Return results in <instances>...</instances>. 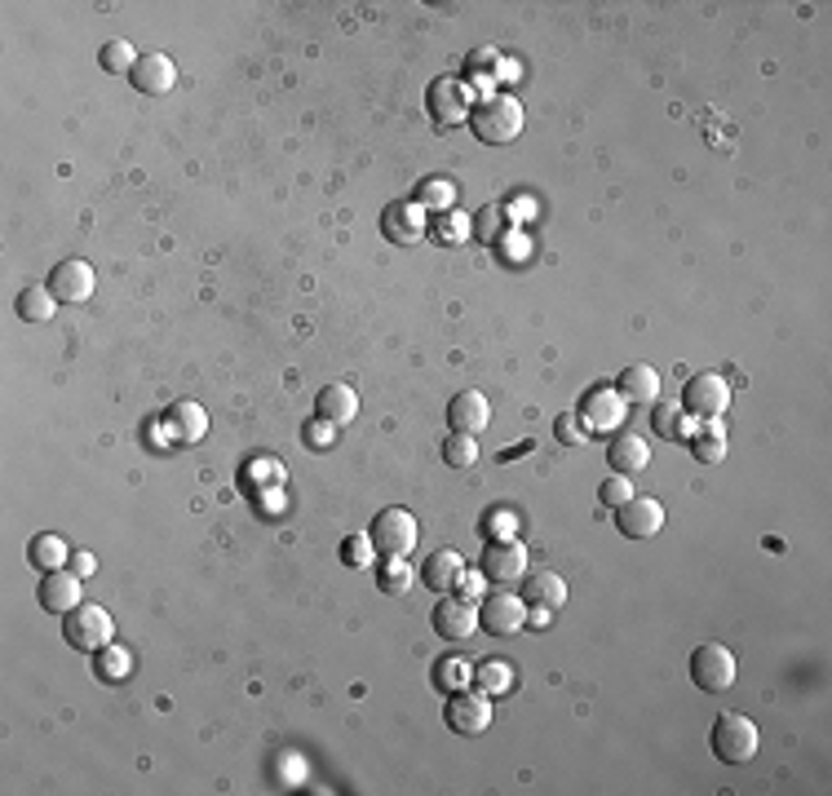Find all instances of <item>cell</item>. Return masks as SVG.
Here are the masks:
<instances>
[{
  "label": "cell",
  "instance_id": "cell-1",
  "mask_svg": "<svg viewBox=\"0 0 832 796\" xmlns=\"http://www.w3.org/2000/svg\"><path fill=\"white\" fill-rule=\"evenodd\" d=\"M474 138L488 142V147H510L523 134V102L510 93H488L479 106H469V120Z\"/></svg>",
  "mask_w": 832,
  "mask_h": 796
},
{
  "label": "cell",
  "instance_id": "cell-2",
  "mask_svg": "<svg viewBox=\"0 0 832 796\" xmlns=\"http://www.w3.org/2000/svg\"><path fill=\"white\" fill-rule=\"evenodd\" d=\"M757 743H762V735H757L753 717H744V713H722L708 730V748L722 765H749L757 757Z\"/></svg>",
  "mask_w": 832,
  "mask_h": 796
},
{
  "label": "cell",
  "instance_id": "cell-3",
  "mask_svg": "<svg viewBox=\"0 0 832 796\" xmlns=\"http://www.w3.org/2000/svg\"><path fill=\"white\" fill-rule=\"evenodd\" d=\"M736 650L722 646V642H704L691 650V681L708 695H722L736 687Z\"/></svg>",
  "mask_w": 832,
  "mask_h": 796
},
{
  "label": "cell",
  "instance_id": "cell-4",
  "mask_svg": "<svg viewBox=\"0 0 832 796\" xmlns=\"http://www.w3.org/2000/svg\"><path fill=\"white\" fill-rule=\"evenodd\" d=\"M62 637H67L71 650H80V655H98L102 646H111V637H115V620H111L102 607H76V611L62 615Z\"/></svg>",
  "mask_w": 832,
  "mask_h": 796
},
{
  "label": "cell",
  "instance_id": "cell-5",
  "mask_svg": "<svg viewBox=\"0 0 832 796\" xmlns=\"http://www.w3.org/2000/svg\"><path fill=\"white\" fill-rule=\"evenodd\" d=\"M727 407H731V385H727V377L699 372V377L686 381V390H682V412H686V416H695V420H722Z\"/></svg>",
  "mask_w": 832,
  "mask_h": 796
},
{
  "label": "cell",
  "instance_id": "cell-6",
  "mask_svg": "<svg viewBox=\"0 0 832 796\" xmlns=\"http://www.w3.org/2000/svg\"><path fill=\"white\" fill-rule=\"evenodd\" d=\"M575 416H580L584 434H616V429L625 425V416H629V403L620 399L616 385H599V390H589V394L580 399Z\"/></svg>",
  "mask_w": 832,
  "mask_h": 796
},
{
  "label": "cell",
  "instance_id": "cell-7",
  "mask_svg": "<svg viewBox=\"0 0 832 796\" xmlns=\"http://www.w3.org/2000/svg\"><path fill=\"white\" fill-rule=\"evenodd\" d=\"M425 111L438 129H452L460 120H469V84L460 76H438L425 89Z\"/></svg>",
  "mask_w": 832,
  "mask_h": 796
},
{
  "label": "cell",
  "instance_id": "cell-8",
  "mask_svg": "<svg viewBox=\"0 0 832 796\" xmlns=\"http://www.w3.org/2000/svg\"><path fill=\"white\" fill-rule=\"evenodd\" d=\"M368 540L381 557H408L417 549V518L408 509H381L368 527Z\"/></svg>",
  "mask_w": 832,
  "mask_h": 796
},
{
  "label": "cell",
  "instance_id": "cell-9",
  "mask_svg": "<svg viewBox=\"0 0 832 796\" xmlns=\"http://www.w3.org/2000/svg\"><path fill=\"white\" fill-rule=\"evenodd\" d=\"M430 624H434V633H438L443 642H469L474 633H479V607L465 602V598H456V593H447V598H438V607L430 611Z\"/></svg>",
  "mask_w": 832,
  "mask_h": 796
},
{
  "label": "cell",
  "instance_id": "cell-10",
  "mask_svg": "<svg viewBox=\"0 0 832 796\" xmlns=\"http://www.w3.org/2000/svg\"><path fill=\"white\" fill-rule=\"evenodd\" d=\"M612 514H616V531L629 535V540H651V535L664 531V505L651 500V496H629Z\"/></svg>",
  "mask_w": 832,
  "mask_h": 796
},
{
  "label": "cell",
  "instance_id": "cell-11",
  "mask_svg": "<svg viewBox=\"0 0 832 796\" xmlns=\"http://www.w3.org/2000/svg\"><path fill=\"white\" fill-rule=\"evenodd\" d=\"M447 726L456 730V735H483L488 726H492V695H483V691H456V695H447Z\"/></svg>",
  "mask_w": 832,
  "mask_h": 796
},
{
  "label": "cell",
  "instance_id": "cell-12",
  "mask_svg": "<svg viewBox=\"0 0 832 796\" xmlns=\"http://www.w3.org/2000/svg\"><path fill=\"white\" fill-rule=\"evenodd\" d=\"M527 624V602L518 593H492L479 602V628H488L492 637H514Z\"/></svg>",
  "mask_w": 832,
  "mask_h": 796
},
{
  "label": "cell",
  "instance_id": "cell-13",
  "mask_svg": "<svg viewBox=\"0 0 832 796\" xmlns=\"http://www.w3.org/2000/svg\"><path fill=\"white\" fill-rule=\"evenodd\" d=\"M483 576L492 585H518L527 576V544H518V540H492L483 549Z\"/></svg>",
  "mask_w": 832,
  "mask_h": 796
},
{
  "label": "cell",
  "instance_id": "cell-14",
  "mask_svg": "<svg viewBox=\"0 0 832 796\" xmlns=\"http://www.w3.org/2000/svg\"><path fill=\"white\" fill-rule=\"evenodd\" d=\"M93 266L89 262H80V257H67V262H58L54 270H49V279H45V288L58 297V301H67V305H80V301H89L93 297Z\"/></svg>",
  "mask_w": 832,
  "mask_h": 796
},
{
  "label": "cell",
  "instance_id": "cell-15",
  "mask_svg": "<svg viewBox=\"0 0 832 796\" xmlns=\"http://www.w3.org/2000/svg\"><path fill=\"white\" fill-rule=\"evenodd\" d=\"M381 231H386L390 244H417V240H425V231H430L425 208H421L417 199H399V204H390V208L381 212Z\"/></svg>",
  "mask_w": 832,
  "mask_h": 796
},
{
  "label": "cell",
  "instance_id": "cell-16",
  "mask_svg": "<svg viewBox=\"0 0 832 796\" xmlns=\"http://www.w3.org/2000/svg\"><path fill=\"white\" fill-rule=\"evenodd\" d=\"M469 572L465 566V557L456 553V549H434L425 562H421V585L430 589V593H438V598H447V593H456V585H460V576Z\"/></svg>",
  "mask_w": 832,
  "mask_h": 796
},
{
  "label": "cell",
  "instance_id": "cell-17",
  "mask_svg": "<svg viewBox=\"0 0 832 796\" xmlns=\"http://www.w3.org/2000/svg\"><path fill=\"white\" fill-rule=\"evenodd\" d=\"M492 425V403H488V394H479V390H465V394H456L452 403H447V429L452 434H483Z\"/></svg>",
  "mask_w": 832,
  "mask_h": 796
},
{
  "label": "cell",
  "instance_id": "cell-18",
  "mask_svg": "<svg viewBox=\"0 0 832 796\" xmlns=\"http://www.w3.org/2000/svg\"><path fill=\"white\" fill-rule=\"evenodd\" d=\"M36 602H41V611H49V615H67V611H76L80 607V576L76 572H45L41 576V585H36Z\"/></svg>",
  "mask_w": 832,
  "mask_h": 796
},
{
  "label": "cell",
  "instance_id": "cell-19",
  "mask_svg": "<svg viewBox=\"0 0 832 796\" xmlns=\"http://www.w3.org/2000/svg\"><path fill=\"white\" fill-rule=\"evenodd\" d=\"M647 465H651V442L642 434H612V442H607V470L634 478Z\"/></svg>",
  "mask_w": 832,
  "mask_h": 796
},
{
  "label": "cell",
  "instance_id": "cell-20",
  "mask_svg": "<svg viewBox=\"0 0 832 796\" xmlns=\"http://www.w3.org/2000/svg\"><path fill=\"white\" fill-rule=\"evenodd\" d=\"M129 80H134L138 93L160 97V93H169L178 84V67H173L169 54H138V67L129 71Z\"/></svg>",
  "mask_w": 832,
  "mask_h": 796
},
{
  "label": "cell",
  "instance_id": "cell-21",
  "mask_svg": "<svg viewBox=\"0 0 832 796\" xmlns=\"http://www.w3.org/2000/svg\"><path fill=\"white\" fill-rule=\"evenodd\" d=\"M315 412H319V420H328V425H350L354 416H360V394H354L350 385H323L319 394H315Z\"/></svg>",
  "mask_w": 832,
  "mask_h": 796
},
{
  "label": "cell",
  "instance_id": "cell-22",
  "mask_svg": "<svg viewBox=\"0 0 832 796\" xmlns=\"http://www.w3.org/2000/svg\"><path fill=\"white\" fill-rule=\"evenodd\" d=\"M523 602L536 611H562L567 607V580L558 572H536L523 580Z\"/></svg>",
  "mask_w": 832,
  "mask_h": 796
},
{
  "label": "cell",
  "instance_id": "cell-23",
  "mask_svg": "<svg viewBox=\"0 0 832 796\" xmlns=\"http://www.w3.org/2000/svg\"><path fill=\"white\" fill-rule=\"evenodd\" d=\"M164 429H169L178 442H200V438L208 434V412H204L200 403L182 399V403H173V407L164 412Z\"/></svg>",
  "mask_w": 832,
  "mask_h": 796
},
{
  "label": "cell",
  "instance_id": "cell-24",
  "mask_svg": "<svg viewBox=\"0 0 832 796\" xmlns=\"http://www.w3.org/2000/svg\"><path fill=\"white\" fill-rule=\"evenodd\" d=\"M616 390H620L625 403H656L660 399V372L651 364H629L616 377Z\"/></svg>",
  "mask_w": 832,
  "mask_h": 796
},
{
  "label": "cell",
  "instance_id": "cell-25",
  "mask_svg": "<svg viewBox=\"0 0 832 796\" xmlns=\"http://www.w3.org/2000/svg\"><path fill=\"white\" fill-rule=\"evenodd\" d=\"M691 438V457L699 465H722L727 461V429L722 420H704L699 434H686Z\"/></svg>",
  "mask_w": 832,
  "mask_h": 796
},
{
  "label": "cell",
  "instance_id": "cell-26",
  "mask_svg": "<svg viewBox=\"0 0 832 796\" xmlns=\"http://www.w3.org/2000/svg\"><path fill=\"white\" fill-rule=\"evenodd\" d=\"M67 557H71V549H67V540L54 535V531H45V535H36V540L27 544V562L36 566L41 576H45V572H62Z\"/></svg>",
  "mask_w": 832,
  "mask_h": 796
},
{
  "label": "cell",
  "instance_id": "cell-27",
  "mask_svg": "<svg viewBox=\"0 0 832 796\" xmlns=\"http://www.w3.org/2000/svg\"><path fill=\"white\" fill-rule=\"evenodd\" d=\"M14 310H19L23 323H49L54 310H58V297L49 288H23L19 301H14Z\"/></svg>",
  "mask_w": 832,
  "mask_h": 796
},
{
  "label": "cell",
  "instance_id": "cell-28",
  "mask_svg": "<svg viewBox=\"0 0 832 796\" xmlns=\"http://www.w3.org/2000/svg\"><path fill=\"white\" fill-rule=\"evenodd\" d=\"M469 681H474V668H469L465 659H452V655H443V659L434 664V687H438L443 695L469 691Z\"/></svg>",
  "mask_w": 832,
  "mask_h": 796
},
{
  "label": "cell",
  "instance_id": "cell-29",
  "mask_svg": "<svg viewBox=\"0 0 832 796\" xmlns=\"http://www.w3.org/2000/svg\"><path fill=\"white\" fill-rule=\"evenodd\" d=\"M129 668H134V655H129L125 646H102V650L93 655V672H98V681H125Z\"/></svg>",
  "mask_w": 832,
  "mask_h": 796
},
{
  "label": "cell",
  "instance_id": "cell-30",
  "mask_svg": "<svg viewBox=\"0 0 832 796\" xmlns=\"http://www.w3.org/2000/svg\"><path fill=\"white\" fill-rule=\"evenodd\" d=\"M474 687H479L483 695H505V691L514 687V668H510V664H501V659L479 664V668H474Z\"/></svg>",
  "mask_w": 832,
  "mask_h": 796
},
{
  "label": "cell",
  "instance_id": "cell-31",
  "mask_svg": "<svg viewBox=\"0 0 832 796\" xmlns=\"http://www.w3.org/2000/svg\"><path fill=\"white\" fill-rule=\"evenodd\" d=\"M417 204H421V208L452 212V208H456V182H447V177H425V182L417 186Z\"/></svg>",
  "mask_w": 832,
  "mask_h": 796
},
{
  "label": "cell",
  "instance_id": "cell-32",
  "mask_svg": "<svg viewBox=\"0 0 832 796\" xmlns=\"http://www.w3.org/2000/svg\"><path fill=\"white\" fill-rule=\"evenodd\" d=\"M98 62H102V71H106V76H129V71L138 67V54H134V45H129V41H106Z\"/></svg>",
  "mask_w": 832,
  "mask_h": 796
},
{
  "label": "cell",
  "instance_id": "cell-33",
  "mask_svg": "<svg viewBox=\"0 0 832 796\" xmlns=\"http://www.w3.org/2000/svg\"><path fill=\"white\" fill-rule=\"evenodd\" d=\"M412 580H417V572H412L403 557H386V562H381V576H377L381 593H395V598H399V593L412 589Z\"/></svg>",
  "mask_w": 832,
  "mask_h": 796
},
{
  "label": "cell",
  "instance_id": "cell-34",
  "mask_svg": "<svg viewBox=\"0 0 832 796\" xmlns=\"http://www.w3.org/2000/svg\"><path fill=\"white\" fill-rule=\"evenodd\" d=\"M443 461L452 470H469L474 461H479V442H474L469 434H447L443 438Z\"/></svg>",
  "mask_w": 832,
  "mask_h": 796
},
{
  "label": "cell",
  "instance_id": "cell-35",
  "mask_svg": "<svg viewBox=\"0 0 832 796\" xmlns=\"http://www.w3.org/2000/svg\"><path fill=\"white\" fill-rule=\"evenodd\" d=\"M651 425H656V434H664V438H686V434H691V420H686L682 403H660V407L651 412Z\"/></svg>",
  "mask_w": 832,
  "mask_h": 796
},
{
  "label": "cell",
  "instance_id": "cell-36",
  "mask_svg": "<svg viewBox=\"0 0 832 796\" xmlns=\"http://www.w3.org/2000/svg\"><path fill=\"white\" fill-rule=\"evenodd\" d=\"M434 235H438L443 244L465 240V235H469V217H460L456 208H452V212H443V217H438V226H434Z\"/></svg>",
  "mask_w": 832,
  "mask_h": 796
},
{
  "label": "cell",
  "instance_id": "cell-37",
  "mask_svg": "<svg viewBox=\"0 0 832 796\" xmlns=\"http://www.w3.org/2000/svg\"><path fill=\"white\" fill-rule=\"evenodd\" d=\"M554 434H558V442H567V447H584V442H589V434H584V425H580L575 412H562V416L554 420Z\"/></svg>",
  "mask_w": 832,
  "mask_h": 796
},
{
  "label": "cell",
  "instance_id": "cell-38",
  "mask_svg": "<svg viewBox=\"0 0 832 796\" xmlns=\"http://www.w3.org/2000/svg\"><path fill=\"white\" fill-rule=\"evenodd\" d=\"M634 496V483L625 478V474H612V478H603V487H599V500L607 505V509H616V505H625Z\"/></svg>",
  "mask_w": 832,
  "mask_h": 796
},
{
  "label": "cell",
  "instance_id": "cell-39",
  "mask_svg": "<svg viewBox=\"0 0 832 796\" xmlns=\"http://www.w3.org/2000/svg\"><path fill=\"white\" fill-rule=\"evenodd\" d=\"M373 553H377V549H373L368 535H350V540L341 544V562H345V566H368Z\"/></svg>",
  "mask_w": 832,
  "mask_h": 796
},
{
  "label": "cell",
  "instance_id": "cell-40",
  "mask_svg": "<svg viewBox=\"0 0 832 796\" xmlns=\"http://www.w3.org/2000/svg\"><path fill=\"white\" fill-rule=\"evenodd\" d=\"M483 585H488V576H474V572H465V576H460V585H456V598H465V602H474V607H479V598H483Z\"/></svg>",
  "mask_w": 832,
  "mask_h": 796
},
{
  "label": "cell",
  "instance_id": "cell-41",
  "mask_svg": "<svg viewBox=\"0 0 832 796\" xmlns=\"http://www.w3.org/2000/svg\"><path fill=\"white\" fill-rule=\"evenodd\" d=\"M510 527H514V518H510V514H497V518H492V522H488V518H483V535H488V531H492V535H497V531H501V540H510V535H505V531H510Z\"/></svg>",
  "mask_w": 832,
  "mask_h": 796
},
{
  "label": "cell",
  "instance_id": "cell-42",
  "mask_svg": "<svg viewBox=\"0 0 832 796\" xmlns=\"http://www.w3.org/2000/svg\"><path fill=\"white\" fill-rule=\"evenodd\" d=\"M497 221H501V212H497V208H492V212H483V217H479V235H483V240H488V235H497V231H501V226H497Z\"/></svg>",
  "mask_w": 832,
  "mask_h": 796
},
{
  "label": "cell",
  "instance_id": "cell-43",
  "mask_svg": "<svg viewBox=\"0 0 832 796\" xmlns=\"http://www.w3.org/2000/svg\"><path fill=\"white\" fill-rule=\"evenodd\" d=\"M328 429H332L328 420H315V425H306V438L315 434V442H319V447H328V442H332V434H328Z\"/></svg>",
  "mask_w": 832,
  "mask_h": 796
},
{
  "label": "cell",
  "instance_id": "cell-44",
  "mask_svg": "<svg viewBox=\"0 0 832 796\" xmlns=\"http://www.w3.org/2000/svg\"><path fill=\"white\" fill-rule=\"evenodd\" d=\"M71 572H76L80 580L93 576V557H89V553H76V557H71Z\"/></svg>",
  "mask_w": 832,
  "mask_h": 796
}]
</instances>
